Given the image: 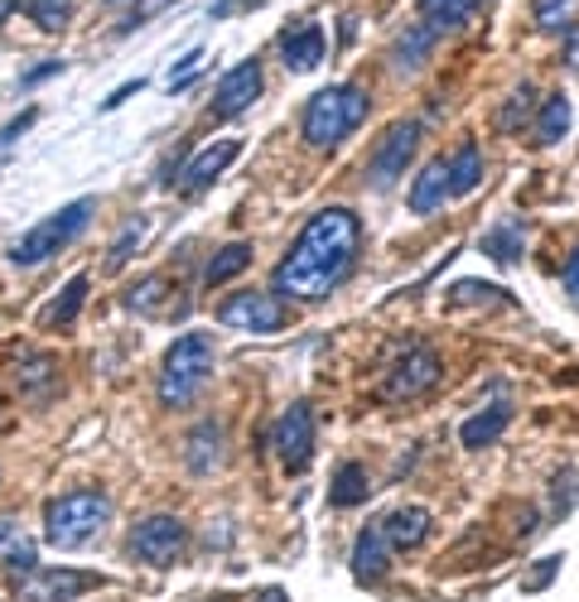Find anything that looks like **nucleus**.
<instances>
[{"label": "nucleus", "mask_w": 579, "mask_h": 602, "mask_svg": "<svg viewBox=\"0 0 579 602\" xmlns=\"http://www.w3.org/2000/svg\"><path fill=\"white\" fill-rule=\"evenodd\" d=\"M444 198H449V159H430V165L415 174V184H411V194H405V203H411L415 217H430V213L444 208Z\"/></svg>", "instance_id": "15"}, {"label": "nucleus", "mask_w": 579, "mask_h": 602, "mask_svg": "<svg viewBox=\"0 0 579 602\" xmlns=\"http://www.w3.org/2000/svg\"><path fill=\"white\" fill-rule=\"evenodd\" d=\"M72 10H78V0H24V14L43 29V34H63V29L72 24Z\"/></svg>", "instance_id": "26"}, {"label": "nucleus", "mask_w": 579, "mask_h": 602, "mask_svg": "<svg viewBox=\"0 0 579 602\" xmlns=\"http://www.w3.org/2000/svg\"><path fill=\"white\" fill-rule=\"evenodd\" d=\"M58 72H63V58H43V63H35V68L24 72V78H20V87H24V92H29V87H39V82L58 78Z\"/></svg>", "instance_id": "37"}, {"label": "nucleus", "mask_w": 579, "mask_h": 602, "mask_svg": "<svg viewBox=\"0 0 579 602\" xmlns=\"http://www.w3.org/2000/svg\"><path fill=\"white\" fill-rule=\"evenodd\" d=\"M324 49H328V34L318 24H304V29H295V34L281 39V58H285L290 72H314Z\"/></svg>", "instance_id": "18"}, {"label": "nucleus", "mask_w": 579, "mask_h": 602, "mask_svg": "<svg viewBox=\"0 0 579 602\" xmlns=\"http://www.w3.org/2000/svg\"><path fill=\"white\" fill-rule=\"evenodd\" d=\"M184 521H174V516H145L136 521V531H130V560H140V564H150V569H165L174 564L184 554Z\"/></svg>", "instance_id": "7"}, {"label": "nucleus", "mask_w": 579, "mask_h": 602, "mask_svg": "<svg viewBox=\"0 0 579 602\" xmlns=\"http://www.w3.org/2000/svg\"><path fill=\"white\" fill-rule=\"evenodd\" d=\"M483 0H420V14H425V29L430 34H454L473 20V10Z\"/></svg>", "instance_id": "20"}, {"label": "nucleus", "mask_w": 579, "mask_h": 602, "mask_svg": "<svg viewBox=\"0 0 579 602\" xmlns=\"http://www.w3.org/2000/svg\"><path fill=\"white\" fill-rule=\"evenodd\" d=\"M560 280H565V295H570V304L579 308V246L570 251V260H565V275H560Z\"/></svg>", "instance_id": "38"}, {"label": "nucleus", "mask_w": 579, "mask_h": 602, "mask_svg": "<svg viewBox=\"0 0 579 602\" xmlns=\"http://www.w3.org/2000/svg\"><path fill=\"white\" fill-rule=\"evenodd\" d=\"M165 295H169V280H165V275H150V280H140V285L126 295V308H140V314H155L159 299H165Z\"/></svg>", "instance_id": "31"}, {"label": "nucleus", "mask_w": 579, "mask_h": 602, "mask_svg": "<svg viewBox=\"0 0 579 602\" xmlns=\"http://www.w3.org/2000/svg\"><path fill=\"white\" fill-rule=\"evenodd\" d=\"M29 126H35V111H24V116H14V121H10L6 130H0V145H10L14 136H24V130H29Z\"/></svg>", "instance_id": "40"}, {"label": "nucleus", "mask_w": 579, "mask_h": 602, "mask_svg": "<svg viewBox=\"0 0 579 602\" xmlns=\"http://www.w3.org/2000/svg\"><path fill=\"white\" fill-rule=\"evenodd\" d=\"M198 58H203V43H198V49H188V53L179 58V63H174V72H169V92H174V87H188V82H194Z\"/></svg>", "instance_id": "36"}, {"label": "nucleus", "mask_w": 579, "mask_h": 602, "mask_svg": "<svg viewBox=\"0 0 579 602\" xmlns=\"http://www.w3.org/2000/svg\"><path fill=\"white\" fill-rule=\"evenodd\" d=\"M140 87H145L140 78H136V82H121V87H116V92L107 97V111H111V107H121V101H126V97H136V92H140Z\"/></svg>", "instance_id": "41"}, {"label": "nucleus", "mask_w": 579, "mask_h": 602, "mask_svg": "<svg viewBox=\"0 0 579 602\" xmlns=\"http://www.w3.org/2000/svg\"><path fill=\"white\" fill-rule=\"evenodd\" d=\"M434 381H440V357H434V347L415 343V347H405V357L386 372L376 395H382V401H420L425 391H434Z\"/></svg>", "instance_id": "6"}, {"label": "nucleus", "mask_w": 579, "mask_h": 602, "mask_svg": "<svg viewBox=\"0 0 579 602\" xmlns=\"http://www.w3.org/2000/svg\"><path fill=\"white\" fill-rule=\"evenodd\" d=\"M256 97H261V63H256V58H246V63L223 72V82H217V92H213V116L232 121V116L252 111Z\"/></svg>", "instance_id": "12"}, {"label": "nucleus", "mask_w": 579, "mask_h": 602, "mask_svg": "<svg viewBox=\"0 0 579 602\" xmlns=\"http://www.w3.org/2000/svg\"><path fill=\"white\" fill-rule=\"evenodd\" d=\"M328 496H333V506H357V502H367V473H362L357 463H338Z\"/></svg>", "instance_id": "27"}, {"label": "nucleus", "mask_w": 579, "mask_h": 602, "mask_svg": "<svg viewBox=\"0 0 579 602\" xmlns=\"http://www.w3.org/2000/svg\"><path fill=\"white\" fill-rule=\"evenodd\" d=\"M376 525H382L391 550H415L420 540L430 535V511L425 506H396V511H386Z\"/></svg>", "instance_id": "17"}, {"label": "nucleus", "mask_w": 579, "mask_h": 602, "mask_svg": "<svg viewBox=\"0 0 579 602\" xmlns=\"http://www.w3.org/2000/svg\"><path fill=\"white\" fill-rule=\"evenodd\" d=\"M527 121H536V87L531 82H521L512 97H507V107H502V116H498V126L502 130H517V126H527Z\"/></svg>", "instance_id": "29"}, {"label": "nucleus", "mask_w": 579, "mask_h": 602, "mask_svg": "<svg viewBox=\"0 0 579 602\" xmlns=\"http://www.w3.org/2000/svg\"><path fill=\"white\" fill-rule=\"evenodd\" d=\"M107 521H111V502L101 492H68V496H53V502L43 506V540H49L53 550H78Z\"/></svg>", "instance_id": "4"}, {"label": "nucleus", "mask_w": 579, "mask_h": 602, "mask_svg": "<svg viewBox=\"0 0 579 602\" xmlns=\"http://www.w3.org/2000/svg\"><path fill=\"white\" fill-rule=\"evenodd\" d=\"M261 0H213L208 6V20H227V14H237V10H256Z\"/></svg>", "instance_id": "39"}, {"label": "nucleus", "mask_w": 579, "mask_h": 602, "mask_svg": "<svg viewBox=\"0 0 579 602\" xmlns=\"http://www.w3.org/2000/svg\"><path fill=\"white\" fill-rule=\"evenodd\" d=\"M14 10H20V0H0V24H6Z\"/></svg>", "instance_id": "45"}, {"label": "nucleus", "mask_w": 579, "mask_h": 602, "mask_svg": "<svg viewBox=\"0 0 579 602\" xmlns=\"http://www.w3.org/2000/svg\"><path fill=\"white\" fill-rule=\"evenodd\" d=\"M256 602H290L285 589H266V593H256Z\"/></svg>", "instance_id": "44"}, {"label": "nucleus", "mask_w": 579, "mask_h": 602, "mask_svg": "<svg viewBox=\"0 0 579 602\" xmlns=\"http://www.w3.org/2000/svg\"><path fill=\"white\" fill-rule=\"evenodd\" d=\"M449 304H512V295L498 285H483V280H459L449 289Z\"/></svg>", "instance_id": "30"}, {"label": "nucleus", "mask_w": 579, "mask_h": 602, "mask_svg": "<svg viewBox=\"0 0 579 602\" xmlns=\"http://www.w3.org/2000/svg\"><path fill=\"white\" fill-rule=\"evenodd\" d=\"M415 145H420V121H391L376 140V150L367 159V179L372 184H396L405 165L415 159Z\"/></svg>", "instance_id": "9"}, {"label": "nucleus", "mask_w": 579, "mask_h": 602, "mask_svg": "<svg viewBox=\"0 0 579 602\" xmlns=\"http://www.w3.org/2000/svg\"><path fill=\"white\" fill-rule=\"evenodd\" d=\"M97 589V574L82 569H29L20 579V602H72Z\"/></svg>", "instance_id": "11"}, {"label": "nucleus", "mask_w": 579, "mask_h": 602, "mask_svg": "<svg viewBox=\"0 0 579 602\" xmlns=\"http://www.w3.org/2000/svg\"><path fill=\"white\" fill-rule=\"evenodd\" d=\"M507 424H512V405H488L459 424V438H463V448H488Z\"/></svg>", "instance_id": "19"}, {"label": "nucleus", "mask_w": 579, "mask_h": 602, "mask_svg": "<svg viewBox=\"0 0 579 602\" xmlns=\"http://www.w3.org/2000/svg\"><path fill=\"white\" fill-rule=\"evenodd\" d=\"M478 179H483V150L473 140H463L459 155L449 159V198H469Z\"/></svg>", "instance_id": "22"}, {"label": "nucleus", "mask_w": 579, "mask_h": 602, "mask_svg": "<svg viewBox=\"0 0 579 602\" xmlns=\"http://www.w3.org/2000/svg\"><path fill=\"white\" fill-rule=\"evenodd\" d=\"M353 579L357 583H376V579H386V569H391V545H386V535H382V525H367V531L357 535V545H353Z\"/></svg>", "instance_id": "16"}, {"label": "nucleus", "mask_w": 579, "mask_h": 602, "mask_svg": "<svg viewBox=\"0 0 579 602\" xmlns=\"http://www.w3.org/2000/svg\"><path fill=\"white\" fill-rule=\"evenodd\" d=\"M252 266V241H227L223 251H217L208 266H203V285L217 289V285H227V280H237V275Z\"/></svg>", "instance_id": "23"}, {"label": "nucleus", "mask_w": 579, "mask_h": 602, "mask_svg": "<svg viewBox=\"0 0 579 602\" xmlns=\"http://www.w3.org/2000/svg\"><path fill=\"white\" fill-rule=\"evenodd\" d=\"M14 531V521H0V545H6V535Z\"/></svg>", "instance_id": "46"}, {"label": "nucleus", "mask_w": 579, "mask_h": 602, "mask_svg": "<svg viewBox=\"0 0 579 602\" xmlns=\"http://www.w3.org/2000/svg\"><path fill=\"white\" fill-rule=\"evenodd\" d=\"M169 6H179V0H136V6H130V14L121 24H116V34H130V29H140V24H150L155 14H165Z\"/></svg>", "instance_id": "32"}, {"label": "nucleus", "mask_w": 579, "mask_h": 602, "mask_svg": "<svg viewBox=\"0 0 579 602\" xmlns=\"http://www.w3.org/2000/svg\"><path fill=\"white\" fill-rule=\"evenodd\" d=\"M237 150H242L237 140H213L208 150H198V155L184 165V174H179V194L198 198L203 188H213V184H217V179H223V174L232 169V159H237Z\"/></svg>", "instance_id": "13"}, {"label": "nucleus", "mask_w": 579, "mask_h": 602, "mask_svg": "<svg viewBox=\"0 0 579 602\" xmlns=\"http://www.w3.org/2000/svg\"><path fill=\"white\" fill-rule=\"evenodd\" d=\"M6 564H10V569H35V550H24V545H14V550L6 554Z\"/></svg>", "instance_id": "42"}, {"label": "nucleus", "mask_w": 579, "mask_h": 602, "mask_svg": "<svg viewBox=\"0 0 579 602\" xmlns=\"http://www.w3.org/2000/svg\"><path fill=\"white\" fill-rule=\"evenodd\" d=\"M430 43H434V34L430 29H411V34H405L401 43H396V63H405V68H415L420 58L430 53Z\"/></svg>", "instance_id": "33"}, {"label": "nucleus", "mask_w": 579, "mask_h": 602, "mask_svg": "<svg viewBox=\"0 0 579 602\" xmlns=\"http://www.w3.org/2000/svg\"><path fill=\"white\" fill-rule=\"evenodd\" d=\"M53 381H58L53 357H29V362H20V391L29 395V401H43V395L53 391Z\"/></svg>", "instance_id": "28"}, {"label": "nucleus", "mask_w": 579, "mask_h": 602, "mask_svg": "<svg viewBox=\"0 0 579 602\" xmlns=\"http://www.w3.org/2000/svg\"><path fill=\"white\" fill-rule=\"evenodd\" d=\"M575 126V111H570V97L565 92H550L541 101V111H536V140L541 145H560L565 136H570Z\"/></svg>", "instance_id": "21"}, {"label": "nucleus", "mask_w": 579, "mask_h": 602, "mask_svg": "<svg viewBox=\"0 0 579 602\" xmlns=\"http://www.w3.org/2000/svg\"><path fill=\"white\" fill-rule=\"evenodd\" d=\"M362 121H367V92L353 82H333L310 97L300 130H304V145H314V150H338Z\"/></svg>", "instance_id": "2"}, {"label": "nucleus", "mask_w": 579, "mask_h": 602, "mask_svg": "<svg viewBox=\"0 0 579 602\" xmlns=\"http://www.w3.org/2000/svg\"><path fill=\"white\" fill-rule=\"evenodd\" d=\"M521 251H527V237L517 223H498L483 237V256H492L498 266H521Z\"/></svg>", "instance_id": "25"}, {"label": "nucleus", "mask_w": 579, "mask_h": 602, "mask_svg": "<svg viewBox=\"0 0 579 602\" xmlns=\"http://www.w3.org/2000/svg\"><path fill=\"white\" fill-rule=\"evenodd\" d=\"M217 318H223L227 328H242V333H281L285 304H275L271 295H261V289H242V295L217 304Z\"/></svg>", "instance_id": "10"}, {"label": "nucleus", "mask_w": 579, "mask_h": 602, "mask_svg": "<svg viewBox=\"0 0 579 602\" xmlns=\"http://www.w3.org/2000/svg\"><path fill=\"white\" fill-rule=\"evenodd\" d=\"M92 223V198H78V203H68L63 213H53V217H43L39 227H29L20 241L10 246V266H39V260H49L58 256L72 237H82V227Z\"/></svg>", "instance_id": "5"}, {"label": "nucleus", "mask_w": 579, "mask_h": 602, "mask_svg": "<svg viewBox=\"0 0 579 602\" xmlns=\"http://www.w3.org/2000/svg\"><path fill=\"white\" fill-rule=\"evenodd\" d=\"M213 337L208 333H184L174 337V347L165 352V366H159V405L165 409H188L203 395L213 376Z\"/></svg>", "instance_id": "3"}, {"label": "nucleus", "mask_w": 579, "mask_h": 602, "mask_svg": "<svg viewBox=\"0 0 579 602\" xmlns=\"http://www.w3.org/2000/svg\"><path fill=\"white\" fill-rule=\"evenodd\" d=\"M575 0H536V24L541 29H560L565 20H570Z\"/></svg>", "instance_id": "35"}, {"label": "nucleus", "mask_w": 579, "mask_h": 602, "mask_svg": "<svg viewBox=\"0 0 579 602\" xmlns=\"http://www.w3.org/2000/svg\"><path fill=\"white\" fill-rule=\"evenodd\" d=\"M87 275H72V280L63 285V295H53V304L43 308V328H68L72 318H78V308H82V299H87Z\"/></svg>", "instance_id": "24"}, {"label": "nucleus", "mask_w": 579, "mask_h": 602, "mask_svg": "<svg viewBox=\"0 0 579 602\" xmlns=\"http://www.w3.org/2000/svg\"><path fill=\"white\" fill-rule=\"evenodd\" d=\"M275 458L285 473H304L314 463V405L295 401L275 424Z\"/></svg>", "instance_id": "8"}, {"label": "nucleus", "mask_w": 579, "mask_h": 602, "mask_svg": "<svg viewBox=\"0 0 579 602\" xmlns=\"http://www.w3.org/2000/svg\"><path fill=\"white\" fill-rule=\"evenodd\" d=\"M362 251V223L353 208H324L310 217V227L300 231V241L290 246V256L275 266V295L314 304L333 295L357 266Z\"/></svg>", "instance_id": "1"}, {"label": "nucleus", "mask_w": 579, "mask_h": 602, "mask_svg": "<svg viewBox=\"0 0 579 602\" xmlns=\"http://www.w3.org/2000/svg\"><path fill=\"white\" fill-rule=\"evenodd\" d=\"M565 68H579V29L565 34Z\"/></svg>", "instance_id": "43"}, {"label": "nucleus", "mask_w": 579, "mask_h": 602, "mask_svg": "<svg viewBox=\"0 0 579 602\" xmlns=\"http://www.w3.org/2000/svg\"><path fill=\"white\" fill-rule=\"evenodd\" d=\"M223 458H227V434H223V424L203 420L198 430L184 438V463H188V473H194V477H213L217 467H223Z\"/></svg>", "instance_id": "14"}, {"label": "nucleus", "mask_w": 579, "mask_h": 602, "mask_svg": "<svg viewBox=\"0 0 579 602\" xmlns=\"http://www.w3.org/2000/svg\"><path fill=\"white\" fill-rule=\"evenodd\" d=\"M145 231H150V227H145L140 217H136V223H130V227L121 231V241L111 246V256H107V270H121V266H126V256H130V251H136V246L145 241Z\"/></svg>", "instance_id": "34"}]
</instances>
